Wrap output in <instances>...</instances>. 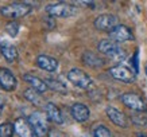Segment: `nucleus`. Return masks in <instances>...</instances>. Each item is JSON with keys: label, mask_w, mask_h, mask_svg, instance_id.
Returning <instances> with one entry per match:
<instances>
[{"label": "nucleus", "mask_w": 147, "mask_h": 137, "mask_svg": "<svg viewBox=\"0 0 147 137\" xmlns=\"http://www.w3.org/2000/svg\"><path fill=\"white\" fill-rule=\"evenodd\" d=\"M32 11V7L30 4H27L26 1H16V3H11L8 5H3L0 7V15L5 19L11 20H16L19 18H23Z\"/></svg>", "instance_id": "nucleus-1"}, {"label": "nucleus", "mask_w": 147, "mask_h": 137, "mask_svg": "<svg viewBox=\"0 0 147 137\" xmlns=\"http://www.w3.org/2000/svg\"><path fill=\"white\" fill-rule=\"evenodd\" d=\"M47 116L40 110H35L34 113L28 116V124L31 125L32 130L35 133L36 137H45L46 134H49V125H47Z\"/></svg>", "instance_id": "nucleus-2"}, {"label": "nucleus", "mask_w": 147, "mask_h": 137, "mask_svg": "<svg viewBox=\"0 0 147 137\" xmlns=\"http://www.w3.org/2000/svg\"><path fill=\"white\" fill-rule=\"evenodd\" d=\"M97 50L98 53L104 54L112 59H116V61H123L125 58V51L111 39H101L97 44Z\"/></svg>", "instance_id": "nucleus-3"}, {"label": "nucleus", "mask_w": 147, "mask_h": 137, "mask_svg": "<svg viewBox=\"0 0 147 137\" xmlns=\"http://www.w3.org/2000/svg\"><path fill=\"white\" fill-rule=\"evenodd\" d=\"M45 9L46 13L51 18H70L77 13V7H74L71 3H63V1L49 4Z\"/></svg>", "instance_id": "nucleus-4"}, {"label": "nucleus", "mask_w": 147, "mask_h": 137, "mask_svg": "<svg viewBox=\"0 0 147 137\" xmlns=\"http://www.w3.org/2000/svg\"><path fill=\"white\" fill-rule=\"evenodd\" d=\"M67 80L70 81L71 84L74 85L76 88H80V89H89L92 86V80H90V77L84 70H81V69H70V70L67 71Z\"/></svg>", "instance_id": "nucleus-5"}, {"label": "nucleus", "mask_w": 147, "mask_h": 137, "mask_svg": "<svg viewBox=\"0 0 147 137\" xmlns=\"http://www.w3.org/2000/svg\"><path fill=\"white\" fill-rule=\"evenodd\" d=\"M93 26L98 31L111 32L116 26H119V18L113 13H101L94 19Z\"/></svg>", "instance_id": "nucleus-6"}, {"label": "nucleus", "mask_w": 147, "mask_h": 137, "mask_svg": "<svg viewBox=\"0 0 147 137\" xmlns=\"http://www.w3.org/2000/svg\"><path fill=\"white\" fill-rule=\"evenodd\" d=\"M120 100L128 109H131V110L138 112V113H144V112H147V104L144 102V100H143L140 96H138V94L124 93V94H121Z\"/></svg>", "instance_id": "nucleus-7"}, {"label": "nucleus", "mask_w": 147, "mask_h": 137, "mask_svg": "<svg viewBox=\"0 0 147 137\" xmlns=\"http://www.w3.org/2000/svg\"><path fill=\"white\" fill-rule=\"evenodd\" d=\"M109 75L113 77L115 80L117 81H121V82H124V84H132L135 81V73L131 69H128L127 66L124 65H116V66L111 67L109 70H108Z\"/></svg>", "instance_id": "nucleus-8"}, {"label": "nucleus", "mask_w": 147, "mask_h": 137, "mask_svg": "<svg viewBox=\"0 0 147 137\" xmlns=\"http://www.w3.org/2000/svg\"><path fill=\"white\" fill-rule=\"evenodd\" d=\"M18 86V80L7 67H0V88L5 92H12Z\"/></svg>", "instance_id": "nucleus-9"}, {"label": "nucleus", "mask_w": 147, "mask_h": 137, "mask_svg": "<svg viewBox=\"0 0 147 137\" xmlns=\"http://www.w3.org/2000/svg\"><path fill=\"white\" fill-rule=\"evenodd\" d=\"M109 39L115 43H123V42H128V40L134 39V35H132V31L129 30L127 26L124 24H119L116 26L111 32H109Z\"/></svg>", "instance_id": "nucleus-10"}, {"label": "nucleus", "mask_w": 147, "mask_h": 137, "mask_svg": "<svg viewBox=\"0 0 147 137\" xmlns=\"http://www.w3.org/2000/svg\"><path fill=\"white\" fill-rule=\"evenodd\" d=\"M105 113H107V117L109 118L112 124H115L116 126H119V128H128V118H127V116L120 112L119 109H116L113 106H108L107 109H105Z\"/></svg>", "instance_id": "nucleus-11"}, {"label": "nucleus", "mask_w": 147, "mask_h": 137, "mask_svg": "<svg viewBox=\"0 0 147 137\" xmlns=\"http://www.w3.org/2000/svg\"><path fill=\"white\" fill-rule=\"evenodd\" d=\"M36 66L42 69L45 71H49V73H54V71L58 70V61L55 58L50 57V55H45V54H40L38 55L35 59Z\"/></svg>", "instance_id": "nucleus-12"}, {"label": "nucleus", "mask_w": 147, "mask_h": 137, "mask_svg": "<svg viewBox=\"0 0 147 137\" xmlns=\"http://www.w3.org/2000/svg\"><path fill=\"white\" fill-rule=\"evenodd\" d=\"M70 114L77 122H85L86 120L89 118L90 110L86 105L81 104V102H76V104H73L70 108Z\"/></svg>", "instance_id": "nucleus-13"}, {"label": "nucleus", "mask_w": 147, "mask_h": 137, "mask_svg": "<svg viewBox=\"0 0 147 137\" xmlns=\"http://www.w3.org/2000/svg\"><path fill=\"white\" fill-rule=\"evenodd\" d=\"M13 128H15V132H16V134L19 137H34L35 136L31 125L28 124V121L26 118H23V117H19V118L15 120Z\"/></svg>", "instance_id": "nucleus-14"}, {"label": "nucleus", "mask_w": 147, "mask_h": 137, "mask_svg": "<svg viewBox=\"0 0 147 137\" xmlns=\"http://www.w3.org/2000/svg\"><path fill=\"white\" fill-rule=\"evenodd\" d=\"M45 114L47 116V118L51 122H54V124H58V125L63 124L62 113L59 110V108L55 104H53V102H46L45 104Z\"/></svg>", "instance_id": "nucleus-15"}, {"label": "nucleus", "mask_w": 147, "mask_h": 137, "mask_svg": "<svg viewBox=\"0 0 147 137\" xmlns=\"http://www.w3.org/2000/svg\"><path fill=\"white\" fill-rule=\"evenodd\" d=\"M81 61L89 67H93V69H100L105 65V61L102 59L98 54L93 53V51H85L82 55H81Z\"/></svg>", "instance_id": "nucleus-16"}, {"label": "nucleus", "mask_w": 147, "mask_h": 137, "mask_svg": "<svg viewBox=\"0 0 147 137\" xmlns=\"http://www.w3.org/2000/svg\"><path fill=\"white\" fill-rule=\"evenodd\" d=\"M23 81L26 82V84H28L30 86H31V89H34V90H36L38 93H45L46 90H47V86H46L45 81L40 80L39 77H36V75L34 74H30V73H26V74H23Z\"/></svg>", "instance_id": "nucleus-17"}, {"label": "nucleus", "mask_w": 147, "mask_h": 137, "mask_svg": "<svg viewBox=\"0 0 147 137\" xmlns=\"http://www.w3.org/2000/svg\"><path fill=\"white\" fill-rule=\"evenodd\" d=\"M0 54L4 57V59L7 62L12 63L18 59V51L16 47L13 44L8 43V42H1L0 43Z\"/></svg>", "instance_id": "nucleus-18"}, {"label": "nucleus", "mask_w": 147, "mask_h": 137, "mask_svg": "<svg viewBox=\"0 0 147 137\" xmlns=\"http://www.w3.org/2000/svg\"><path fill=\"white\" fill-rule=\"evenodd\" d=\"M45 84L47 86V89L53 90V92H57L59 94H66L67 93V88L65 85L58 80H54V78H46Z\"/></svg>", "instance_id": "nucleus-19"}, {"label": "nucleus", "mask_w": 147, "mask_h": 137, "mask_svg": "<svg viewBox=\"0 0 147 137\" xmlns=\"http://www.w3.org/2000/svg\"><path fill=\"white\" fill-rule=\"evenodd\" d=\"M23 97L26 98L27 101H30L31 104H34V105H36V106L42 105V97H40V93H38L36 90H34V89H31V88L26 89V90L23 92Z\"/></svg>", "instance_id": "nucleus-20"}, {"label": "nucleus", "mask_w": 147, "mask_h": 137, "mask_svg": "<svg viewBox=\"0 0 147 137\" xmlns=\"http://www.w3.org/2000/svg\"><path fill=\"white\" fill-rule=\"evenodd\" d=\"M92 134H93V137H113V133L102 124L94 125L93 130H92Z\"/></svg>", "instance_id": "nucleus-21"}, {"label": "nucleus", "mask_w": 147, "mask_h": 137, "mask_svg": "<svg viewBox=\"0 0 147 137\" xmlns=\"http://www.w3.org/2000/svg\"><path fill=\"white\" fill-rule=\"evenodd\" d=\"M15 128H13L12 122H3L0 124V137H12Z\"/></svg>", "instance_id": "nucleus-22"}, {"label": "nucleus", "mask_w": 147, "mask_h": 137, "mask_svg": "<svg viewBox=\"0 0 147 137\" xmlns=\"http://www.w3.org/2000/svg\"><path fill=\"white\" fill-rule=\"evenodd\" d=\"M131 121L135 126H139V128H147V117L143 114H132L131 117Z\"/></svg>", "instance_id": "nucleus-23"}, {"label": "nucleus", "mask_w": 147, "mask_h": 137, "mask_svg": "<svg viewBox=\"0 0 147 137\" xmlns=\"http://www.w3.org/2000/svg\"><path fill=\"white\" fill-rule=\"evenodd\" d=\"M5 32L8 34L9 36H16L19 32V24L16 20H11L5 24Z\"/></svg>", "instance_id": "nucleus-24"}, {"label": "nucleus", "mask_w": 147, "mask_h": 137, "mask_svg": "<svg viewBox=\"0 0 147 137\" xmlns=\"http://www.w3.org/2000/svg\"><path fill=\"white\" fill-rule=\"evenodd\" d=\"M49 137H66V134L61 130H58V129H50L49 130Z\"/></svg>", "instance_id": "nucleus-25"}, {"label": "nucleus", "mask_w": 147, "mask_h": 137, "mask_svg": "<svg viewBox=\"0 0 147 137\" xmlns=\"http://www.w3.org/2000/svg\"><path fill=\"white\" fill-rule=\"evenodd\" d=\"M138 57H139V53L136 51L134 55V58H132V66H134V73L136 74L139 71V62H138Z\"/></svg>", "instance_id": "nucleus-26"}, {"label": "nucleus", "mask_w": 147, "mask_h": 137, "mask_svg": "<svg viewBox=\"0 0 147 137\" xmlns=\"http://www.w3.org/2000/svg\"><path fill=\"white\" fill-rule=\"evenodd\" d=\"M76 4H81V5H88V7H90L92 9L96 8V3L94 1H77Z\"/></svg>", "instance_id": "nucleus-27"}, {"label": "nucleus", "mask_w": 147, "mask_h": 137, "mask_svg": "<svg viewBox=\"0 0 147 137\" xmlns=\"http://www.w3.org/2000/svg\"><path fill=\"white\" fill-rule=\"evenodd\" d=\"M4 98L0 96V116H1V113H3V110H4Z\"/></svg>", "instance_id": "nucleus-28"}, {"label": "nucleus", "mask_w": 147, "mask_h": 137, "mask_svg": "<svg viewBox=\"0 0 147 137\" xmlns=\"http://www.w3.org/2000/svg\"><path fill=\"white\" fill-rule=\"evenodd\" d=\"M136 137H147V134H144V133H138Z\"/></svg>", "instance_id": "nucleus-29"}, {"label": "nucleus", "mask_w": 147, "mask_h": 137, "mask_svg": "<svg viewBox=\"0 0 147 137\" xmlns=\"http://www.w3.org/2000/svg\"><path fill=\"white\" fill-rule=\"evenodd\" d=\"M146 74H147V65H146Z\"/></svg>", "instance_id": "nucleus-30"}, {"label": "nucleus", "mask_w": 147, "mask_h": 137, "mask_svg": "<svg viewBox=\"0 0 147 137\" xmlns=\"http://www.w3.org/2000/svg\"><path fill=\"white\" fill-rule=\"evenodd\" d=\"M34 137H36V136H34Z\"/></svg>", "instance_id": "nucleus-31"}]
</instances>
